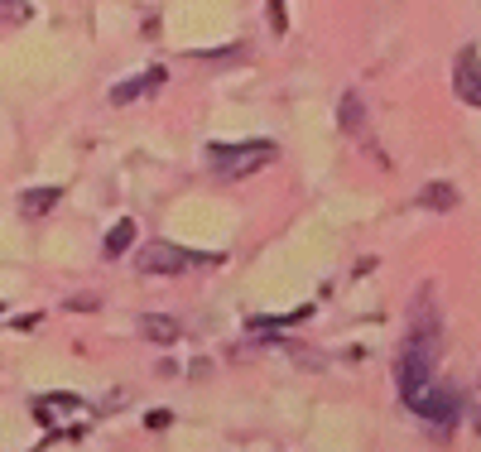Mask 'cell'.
Instances as JSON below:
<instances>
[{"label": "cell", "mask_w": 481, "mask_h": 452, "mask_svg": "<svg viewBox=\"0 0 481 452\" xmlns=\"http://www.w3.org/2000/svg\"><path fill=\"white\" fill-rule=\"evenodd\" d=\"M395 385H400V400L409 409H419L433 395V347L424 337H409L400 351V366H395Z\"/></svg>", "instance_id": "cell-1"}, {"label": "cell", "mask_w": 481, "mask_h": 452, "mask_svg": "<svg viewBox=\"0 0 481 452\" xmlns=\"http://www.w3.org/2000/svg\"><path fill=\"white\" fill-rule=\"evenodd\" d=\"M275 140H241V145H212L207 149V159L217 164L221 178H251L255 169H265V164H275Z\"/></svg>", "instance_id": "cell-2"}, {"label": "cell", "mask_w": 481, "mask_h": 452, "mask_svg": "<svg viewBox=\"0 0 481 452\" xmlns=\"http://www.w3.org/2000/svg\"><path fill=\"white\" fill-rule=\"evenodd\" d=\"M140 275H183V270L193 265H212V255H193L183 251V246H169V241H149L145 251L135 255Z\"/></svg>", "instance_id": "cell-3"}, {"label": "cell", "mask_w": 481, "mask_h": 452, "mask_svg": "<svg viewBox=\"0 0 481 452\" xmlns=\"http://www.w3.org/2000/svg\"><path fill=\"white\" fill-rule=\"evenodd\" d=\"M453 87H457V97H462L467 106H477V111H481V53H477V49H462V53H457V63H453Z\"/></svg>", "instance_id": "cell-4"}, {"label": "cell", "mask_w": 481, "mask_h": 452, "mask_svg": "<svg viewBox=\"0 0 481 452\" xmlns=\"http://www.w3.org/2000/svg\"><path fill=\"white\" fill-rule=\"evenodd\" d=\"M164 77H169V73H164V63H159V68H149L145 77L116 82V87H111V101H116V106H131V101H140V97H145V92H155V87H159Z\"/></svg>", "instance_id": "cell-5"}, {"label": "cell", "mask_w": 481, "mask_h": 452, "mask_svg": "<svg viewBox=\"0 0 481 452\" xmlns=\"http://www.w3.org/2000/svg\"><path fill=\"white\" fill-rule=\"evenodd\" d=\"M58 188H25L20 193V217H29V222H39V217H49V212L58 207Z\"/></svg>", "instance_id": "cell-6"}, {"label": "cell", "mask_w": 481, "mask_h": 452, "mask_svg": "<svg viewBox=\"0 0 481 452\" xmlns=\"http://www.w3.org/2000/svg\"><path fill=\"white\" fill-rule=\"evenodd\" d=\"M140 337H149V342H164V347H173V342L183 337V327L173 323V318H164V313H145V318H140Z\"/></svg>", "instance_id": "cell-7"}, {"label": "cell", "mask_w": 481, "mask_h": 452, "mask_svg": "<svg viewBox=\"0 0 481 452\" xmlns=\"http://www.w3.org/2000/svg\"><path fill=\"white\" fill-rule=\"evenodd\" d=\"M337 121H342L347 135H366V106H361L357 92H347V97L337 101Z\"/></svg>", "instance_id": "cell-8"}, {"label": "cell", "mask_w": 481, "mask_h": 452, "mask_svg": "<svg viewBox=\"0 0 481 452\" xmlns=\"http://www.w3.org/2000/svg\"><path fill=\"white\" fill-rule=\"evenodd\" d=\"M453 409H457V404H453V395H448V390H433V395L424 400V404H419V419H438V424H448L453 419Z\"/></svg>", "instance_id": "cell-9"}, {"label": "cell", "mask_w": 481, "mask_h": 452, "mask_svg": "<svg viewBox=\"0 0 481 452\" xmlns=\"http://www.w3.org/2000/svg\"><path fill=\"white\" fill-rule=\"evenodd\" d=\"M131 246H135V222H131V217H121V222H116L111 231H107V255L116 260V255L131 251Z\"/></svg>", "instance_id": "cell-10"}, {"label": "cell", "mask_w": 481, "mask_h": 452, "mask_svg": "<svg viewBox=\"0 0 481 452\" xmlns=\"http://www.w3.org/2000/svg\"><path fill=\"white\" fill-rule=\"evenodd\" d=\"M419 202L433 207V212H448V207H457V188L453 183H429L424 193H419Z\"/></svg>", "instance_id": "cell-11"}, {"label": "cell", "mask_w": 481, "mask_h": 452, "mask_svg": "<svg viewBox=\"0 0 481 452\" xmlns=\"http://www.w3.org/2000/svg\"><path fill=\"white\" fill-rule=\"evenodd\" d=\"M53 409H82V400L77 395H39L34 400V414H39V419H49Z\"/></svg>", "instance_id": "cell-12"}, {"label": "cell", "mask_w": 481, "mask_h": 452, "mask_svg": "<svg viewBox=\"0 0 481 452\" xmlns=\"http://www.w3.org/2000/svg\"><path fill=\"white\" fill-rule=\"evenodd\" d=\"M265 5H269V29L285 34L289 29V0H265Z\"/></svg>", "instance_id": "cell-13"}, {"label": "cell", "mask_w": 481, "mask_h": 452, "mask_svg": "<svg viewBox=\"0 0 481 452\" xmlns=\"http://www.w3.org/2000/svg\"><path fill=\"white\" fill-rule=\"evenodd\" d=\"M5 20H10V25H25V20H29V0H5Z\"/></svg>", "instance_id": "cell-14"}]
</instances>
